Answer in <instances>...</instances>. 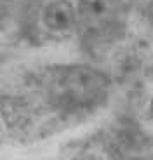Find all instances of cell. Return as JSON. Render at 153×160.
Wrapping results in <instances>:
<instances>
[{
  "mask_svg": "<svg viewBox=\"0 0 153 160\" xmlns=\"http://www.w3.org/2000/svg\"><path fill=\"white\" fill-rule=\"evenodd\" d=\"M42 21L51 32H68L76 21L75 5L70 0H52L45 5Z\"/></svg>",
  "mask_w": 153,
  "mask_h": 160,
  "instance_id": "2",
  "label": "cell"
},
{
  "mask_svg": "<svg viewBox=\"0 0 153 160\" xmlns=\"http://www.w3.org/2000/svg\"><path fill=\"white\" fill-rule=\"evenodd\" d=\"M151 108H153V104H151Z\"/></svg>",
  "mask_w": 153,
  "mask_h": 160,
  "instance_id": "4",
  "label": "cell"
},
{
  "mask_svg": "<svg viewBox=\"0 0 153 160\" xmlns=\"http://www.w3.org/2000/svg\"><path fill=\"white\" fill-rule=\"evenodd\" d=\"M78 11L85 18H96L106 11L105 0H78Z\"/></svg>",
  "mask_w": 153,
  "mask_h": 160,
  "instance_id": "3",
  "label": "cell"
},
{
  "mask_svg": "<svg viewBox=\"0 0 153 160\" xmlns=\"http://www.w3.org/2000/svg\"><path fill=\"white\" fill-rule=\"evenodd\" d=\"M106 82L103 75L89 68H63L61 75L51 84V94L57 106L75 112L78 108H89L103 98Z\"/></svg>",
  "mask_w": 153,
  "mask_h": 160,
  "instance_id": "1",
  "label": "cell"
}]
</instances>
